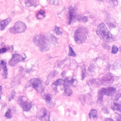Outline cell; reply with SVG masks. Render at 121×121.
<instances>
[{"label": "cell", "instance_id": "8fae6325", "mask_svg": "<svg viewBox=\"0 0 121 121\" xmlns=\"http://www.w3.org/2000/svg\"><path fill=\"white\" fill-rule=\"evenodd\" d=\"M49 113H48L45 108H43L41 109L39 113L38 118L40 119V120L43 121H49Z\"/></svg>", "mask_w": 121, "mask_h": 121}, {"label": "cell", "instance_id": "30bf717a", "mask_svg": "<svg viewBox=\"0 0 121 121\" xmlns=\"http://www.w3.org/2000/svg\"><path fill=\"white\" fill-rule=\"evenodd\" d=\"M77 16V8L74 7H70L69 11V21L68 24H70L73 19L76 17Z\"/></svg>", "mask_w": 121, "mask_h": 121}, {"label": "cell", "instance_id": "f1b7e54d", "mask_svg": "<svg viewBox=\"0 0 121 121\" xmlns=\"http://www.w3.org/2000/svg\"><path fill=\"white\" fill-rule=\"evenodd\" d=\"M52 4L53 5H57L58 3V0H50Z\"/></svg>", "mask_w": 121, "mask_h": 121}, {"label": "cell", "instance_id": "1f68e13d", "mask_svg": "<svg viewBox=\"0 0 121 121\" xmlns=\"http://www.w3.org/2000/svg\"><path fill=\"white\" fill-rule=\"evenodd\" d=\"M105 121H113V120H112V119H105Z\"/></svg>", "mask_w": 121, "mask_h": 121}, {"label": "cell", "instance_id": "4fadbf2b", "mask_svg": "<svg viewBox=\"0 0 121 121\" xmlns=\"http://www.w3.org/2000/svg\"><path fill=\"white\" fill-rule=\"evenodd\" d=\"M0 65L3 70L2 76L4 78H6L8 75V70L6 66V63L5 61L2 60L0 62Z\"/></svg>", "mask_w": 121, "mask_h": 121}, {"label": "cell", "instance_id": "9c48e42d", "mask_svg": "<svg viewBox=\"0 0 121 121\" xmlns=\"http://www.w3.org/2000/svg\"><path fill=\"white\" fill-rule=\"evenodd\" d=\"M113 81V77L110 73L106 74L101 79V83L103 85L109 86L112 84Z\"/></svg>", "mask_w": 121, "mask_h": 121}, {"label": "cell", "instance_id": "7a4b0ae2", "mask_svg": "<svg viewBox=\"0 0 121 121\" xmlns=\"http://www.w3.org/2000/svg\"><path fill=\"white\" fill-rule=\"evenodd\" d=\"M87 29L84 26L78 27L75 32L74 40L77 43L80 44L84 43L86 39Z\"/></svg>", "mask_w": 121, "mask_h": 121}, {"label": "cell", "instance_id": "2e32d148", "mask_svg": "<svg viewBox=\"0 0 121 121\" xmlns=\"http://www.w3.org/2000/svg\"><path fill=\"white\" fill-rule=\"evenodd\" d=\"M25 3L27 7H36L37 5L36 0H25Z\"/></svg>", "mask_w": 121, "mask_h": 121}, {"label": "cell", "instance_id": "8992f818", "mask_svg": "<svg viewBox=\"0 0 121 121\" xmlns=\"http://www.w3.org/2000/svg\"><path fill=\"white\" fill-rule=\"evenodd\" d=\"M26 28V24L22 21H18L14 24L13 27L11 28L9 30L13 34H17L24 32Z\"/></svg>", "mask_w": 121, "mask_h": 121}, {"label": "cell", "instance_id": "ba28073f", "mask_svg": "<svg viewBox=\"0 0 121 121\" xmlns=\"http://www.w3.org/2000/svg\"><path fill=\"white\" fill-rule=\"evenodd\" d=\"M26 58V56L25 57L22 56L21 55L18 53L13 54L12 57L9 60V64L11 67H14L16 66L18 62L20 61H24L25 59Z\"/></svg>", "mask_w": 121, "mask_h": 121}, {"label": "cell", "instance_id": "484cf974", "mask_svg": "<svg viewBox=\"0 0 121 121\" xmlns=\"http://www.w3.org/2000/svg\"><path fill=\"white\" fill-rule=\"evenodd\" d=\"M85 75H86V69H85V66L84 65L82 69V80L85 78Z\"/></svg>", "mask_w": 121, "mask_h": 121}, {"label": "cell", "instance_id": "cb8c5ba5", "mask_svg": "<svg viewBox=\"0 0 121 121\" xmlns=\"http://www.w3.org/2000/svg\"><path fill=\"white\" fill-rule=\"evenodd\" d=\"M69 56H72V57H75L76 56V53L74 52L73 49L69 46Z\"/></svg>", "mask_w": 121, "mask_h": 121}, {"label": "cell", "instance_id": "e0dca14e", "mask_svg": "<svg viewBox=\"0 0 121 121\" xmlns=\"http://www.w3.org/2000/svg\"><path fill=\"white\" fill-rule=\"evenodd\" d=\"M88 117L89 119H91L92 117L95 119H97V112L95 109H92L90 111L89 114H88Z\"/></svg>", "mask_w": 121, "mask_h": 121}, {"label": "cell", "instance_id": "5b68a950", "mask_svg": "<svg viewBox=\"0 0 121 121\" xmlns=\"http://www.w3.org/2000/svg\"><path fill=\"white\" fill-rule=\"evenodd\" d=\"M116 92V88L113 87H108L106 88H102L98 92V100L100 102L103 101V97L104 95H112Z\"/></svg>", "mask_w": 121, "mask_h": 121}, {"label": "cell", "instance_id": "ffe728a7", "mask_svg": "<svg viewBox=\"0 0 121 121\" xmlns=\"http://www.w3.org/2000/svg\"><path fill=\"white\" fill-rule=\"evenodd\" d=\"M36 17L38 19H41L44 18L45 17V12L43 10H39L37 13Z\"/></svg>", "mask_w": 121, "mask_h": 121}, {"label": "cell", "instance_id": "4dcf8cb0", "mask_svg": "<svg viewBox=\"0 0 121 121\" xmlns=\"http://www.w3.org/2000/svg\"><path fill=\"white\" fill-rule=\"evenodd\" d=\"M2 86H0V98H1V95L2 93Z\"/></svg>", "mask_w": 121, "mask_h": 121}, {"label": "cell", "instance_id": "7402d4cb", "mask_svg": "<svg viewBox=\"0 0 121 121\" xmlns=\"http://www.w3.org/2000/svg\"><path fill=\"white\" fill-rule=\"evenodd\" d=\"M5 116L8 119H10L12 117V113L10 109H9L5 114Z\"/></svg>", "mask_w": 121, "mask_h": 121}, {"label": "cell", "instance_id": "52a82bcc", "mask_svg": "<svg viewBox=\"0 0 121 121\" xmlns=\"http://www.w3.org/2000/svg\"><path fill=\"white\" fill-rule=\"evenodd\" d=\"M29 82L33 88L38 93H41L43 91V87L42 81L37 78H32L30 80Z\"/></svg>", "mask_w": 121, "mask_h": 121}, {"label": "cell", "instance_id": "83f0119b", "mask_svg": "<svg viewBox=\"0 0 121 121\" xmlns=\"http://www.w3.org/2000/svg\"><path fill=\"white\" fill-rule=\"evenodd\" d=\"M78 21H81L84 22H86L87 21V18L86 17H83L81 18H80V19H78Z\"/></svg>", "mask_w": 121, "mask_h": 121}, {"label": "cell", "instance_id": "d4e9b609", "mask_svg": "<svg viewBox=\"0 0 121 121\" xmlns=\"http://www.w3.org/2000/svg\"><path fill=\"white\" fill-rule=\"evenodd\" d=\"M118 51V47L115 46V45H113L112 47V54H116Z\"/></svg>", "mask_w": 121, "mask_h": 121}, {"label": "cell", "instance_id": "ac0fdd59", "mask_svg": "<svg viewBox=\"0 0 121 121\" xmlns=\"http://www.w3.org/2000/svg\"><path fill=\"white\" fill-rule=\"evenodd\" d=\"M112 108L113 110H116L119 112H121V104L115 102H112Z\"/></svg>", "mask_w": 121, "mask_h": 121}, {"label": "cell", "instance_id": "4316f807", "mask_svg": "<svg viewBox=\"0 0 121 121\" xmlns=\"http://www.w3.org/2000/svg\"><path fill=\"white\" fill-rule=\"evenodd\" d=\"M16 93L15 91L14 90H12V92H11V93L10 96V97H9V101H11L12 99H14V97H15V95H16Z\"/></svg>", "mask_w": 121, "mask_h": 121}, {"label": "cell", "instance_id": "836d02e7", "mask_svg": "<svg viewBox=\"0 0 121 121\" xmlns=\"http://www.w3.org/2000/svg\"></svg>", "mask_w": 121, "mask_h": 121}, {"label": "cell", "instance_id": "f546056e", "mask_svg": "<svg viewBox=\"0 0 121 121\" xmlns=\"http://www.w3.org/2000/svg\"><path fill=\"white\" fill-rule=\"evenodd\" d=\"M7 52V49L5 48H2V49H0V53H3Z\"/></svg>", "mask_w": 121, "mask_h": 121}, {"label": "cell", "instance_id": "d6a6232c", "mask_svg": "<svg viewBox=\"0 0 121 121\" xmlns=\"http://www.w3.org/2000/svg\"><path fill=\"white\" fill-rule=\"evenodd\" d=\"M112 1H113V2H115L117 1V0H112Z\"/></svg>", "mask_w": 121, "mask_h": 121}, {"label": "cell", "instance_id": "5bb4252c", "mask_svg": "<svg viewBox=\"0 0 121 121\" xmlns=\"http://www.w3.org/2000/svg\"><path fill=\"white\" fill-rule=\"evenodd\" d=\"M57 74V71H56V70H53L50 73V74L48 75V76L47 78L46 81L45 82V84L46 85H48V84L51 81L52 78L53 77H54Z\"/></svg>", "mask_w": 121, "mask_h": 121}, {"label": "cell", "instance_id": "9a60e30c", "mask_svg": "<svg viewBox=\"0 0 121 121\" xmlns=\"http://www.w3.org/2000/svg\"><path fill=\"white\" fill-rule=\"evenodd\" d=\"M63 84L64 86V94H65V95L67 96L70 95L72 94V90L69 87V86L64 83H63Z\"/></svg>", "mask_w": 121, "mask_h": 121}, {"label": "cell", "instance_id": "603a6c76", "mask_svg": "<svg viewBox=\"0 0 121 121\" xmlns=\"http://www.w3.org/2000/svg\"><path fill=\"white\" fill-rule=\"evenodd\" d=\"M54 31V32H55V33L57 35H61L62 34V32L61 31L60 28L58 27V26H56L55 27Z\"/></svg>", "mask_w": 121, "mask_h": 121}, {"label": "cell", "instance_id": "6da1fadb", "mask_svg": "<svg viewBox=\"0 0 121 121\" xmlns=\"http://www.w3.org/2000/svg\"><path fill=\"white\" fill-rule=\"evenodd\" d=\"M96 33L101 39L105 41L111 42L114 40V36L103 23L98 26L96 29Z\"/></svg>", "mask_w": 121, "mask_h": 121}, {"label": "cell", "instance_id": "d6986e66", "mask_svg": "<svg viewBox=\"0 0 121 121\" xmlns=\"http://www.w3.org/2000/svg\"><path fill=\"white\" fill-rule=\"evenodd\" d=\"M43 98H44L45 101H46V103L47 104H50L52 103V95H51V94H45L43 96Z\"/></svg>", "mask_w": 121, "mask_h": 121}, {"label": "cell", "instance_id": "7c38bea8", "mask_svg": "<svg viewBox=\"0 0 121 121\" xmlns=\"http://www.w3.org/2000/svg\"><path fill=\"white\" fill-rule=\"evenodd\" d=\"M11 18L9 17L6 19L0 20V28L1 30H3L11 22Z\"/></svg>", "mask_w": 121, "mask_h": 121}, {"label": "cell", "instance_id": "3957f363", "mask_svg": "<svg viewBox=\"0 0 121 121\" xmlns=\"http://www.w3.org/2000/svg\"><path fill=\"white\" fill-rule=\"evenodd\" d=\"M33 42L35 44L40 47L41 51H45L47 49V43L46 38L42 35H38L34 37Z\"/></svg>", "mask_w": 121, "mask_h": 121}, {"label": "cell", "instance_id": "44dd1931", "mask_svg": "<svg viewBox=\"0 0 121 121\" xmlns=\"http://www.w3.org/2000/svg\"><path fill=\"white\" fill-rule=\"evenodd\" d=\"M63 81H64V80H63L62 79L59 78V79H57L55 81H54L52 83V85H53L54 86H58L62 85L63 83Z\"/></svg>", "mask_w": 121, "mask_h": 121}, {"label": "cell", "instance_id": "277c9868", "mask_svg": "<svg viewBox=\"0 0 121 121\" xmlns=\"http://www.w3.org/2000/svg\"><path fill=\"white\" fill-rule=\"evenodd\" d=\"M17 102L24 111L28 112L32 107L31 102L26 96H20L18 98Z\"/></svg>", "mask_w": 121, "mask_h": 121}]
</instances>
